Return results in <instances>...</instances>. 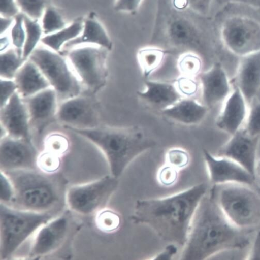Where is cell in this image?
Wrapping results in <instances>:
<instances>
[{"mask_svg": "<svg viewBox=\"0 0 260 260\" xmlns=\"http://www.w3.org/2000/svg\"><path fill=\"white\" fill-rule=\"evenodd\" d=\"M201 183L176 194L136 201L131 221L150 228L164 241L184 247L202 199L208 191Z\"/></svg>", "mask_w": 260, "mask_h": 260, "instance_id": "obj_1", "label": "cell"}, {"mask_svg": "<svg viewBox=\"0 0 260 260\" xmlns=\"http://www.w3.org/2000/svg\"><path fill=\"white\" fill-rule=\"evenodd\" d=\"M249 243L246 232L227 219L209 190L197 210L180 259L205 260L224 251L243 249Z\"/></svg>", "mask_w": 260, "mask_h": 260, "instance_id": "obj_2", "label": "cell"}, {"mask_svg": "<svg viewBox=\"0 0 260 260\" xmlns=\"http://www.w3.org/2000/svg\"><path fill=\"white\" fill-rule=\"evenodd\" d=\"M64 128L94 144L106 157L111 175L118 179L136 158L156 146L154 140L136 127Z\"/></svg>", "mask_w": 260, "mask_h": 260, "instance_id": "obj_3", "label": "cell"}, {"mask_svg": "<svg viewBox=\"0 0 260 260\" xmlns=\"http://www.w3.org/2000/svg\"><path fill=\"white\" fill-rule=\"evenodd\" d=\"M210 190L224 215L234 225L245 232L260 227V193L252 186L213 185Z\"/></svg>", "mask_w": 260, "mask_h": 260, "instance_id": "obj_4", "label": "cell"}, {"mask_svg": "<svg viewBox=\"0 0 260 260\" xmlns=\"http://www.w3.org/2000/svg\"><path fill=\"white\" fill-rule=\"evenodd\" d=\"M11 180L15 196L11 206L37 212H49L59 201V194L51 180L33 169L4 171Z\"/></svg>", "mask_w": 260, "mask_h": 260, "instance_id": "obj_5", "label": "cell"}, {"mask_svg": "<svg viewBox=\"0 0 260 260\" xmlns=\"http://www.w3.org/2000/svg\"><path fill=\"white\" fill-rule=\"evenodd\" d=\"M54 217L52 213L27 211L1 203V259L11 257L26 240Z\"/></svg>", "mask_w": 260, "mask_h": 260, "instance_id": "obj_6", "label": "cell"}, {"mask_svg": "<svg viewBox=\"0 0 260 260\" xmlns=\"http://www.w3.org/2000/svg\"><path fill=\"white\" fill-rule=\"evenodd\" d=\"M28 59L39 68L59 100L64 102L79 95L80 82L62 55L52 50L37 48Z\"/></svg>", "mask_w": 260, "mask_h": 260, "instance_id": "obj_7", "label": "cell"}, {"mask_svg": "<svg viewBox=\"0 0 260 260\" xmlns=\"http://www.w3.org/2000/svg\"><path fill=\"white\" fill-rule=\"evenodd\" d=\"M119 184V179L108 175L93 182L73 186L67 192V204L72 211L81 215L96 213L106 207Z\"/></svg>", "mask_w": 260, "mask_h": 260, "instance_id": "obj_8", "label": "cell"}, {"mask_svg": "<svg viewBox=\"0 0 260 260\" xmlns=\"http://www.w3.org/2000/svg\"><path fill=\"white\" fill-rule=\"evenodd\" d=\"M108 50L96 46L72 48L68 53L70 62L82 83L93 93L105 85L108 75Z\"/></svg>", "mask_w": 260, "mask_h": 260, "instance_id": "obj_9", "label": "cell"}, {"mask_svg": "<svg viewBox=\"0 0 260 260\" xmlns=\"http://www.w3.org/2000/svg\"><path fill=\"white\" fill-rule=\"evenodd\" d=\"M220 35L225 48L240 57L260 50V22L254 18L228 17L221 25Z\"/></svg>", "mask_w": 260, "mask_h": 260, "instance_id": "obj_10", "label": "cell"}, {"mask_svg": "<svg viewBox=\"0 0 260 260\" xmlns=\"http://www.w3.org/2000/svg\"><path fill=\"white\" fill-rule=\"evenodd\" d=\"M39 155L31 140L9 136L1 138L0 167L2 171L36 170Z\"/></svg>", "mask_w": 260, "mask_h": 260, "instance_id": "obj_11", "label": "cell"}, {"mask_svg": "<svg viewBox=\"0 0 260 260\" xmlns=\"http://www.w3.org/2000/svg\"><path fill=\"white\" fill-rule=\"evenodd\" d=\"M260 137L252 136L242 127L218 151L216 156L232 160L256 177L257 151Z\"/></svg>", "mask_w": 260, "mask_h": 260, "instance_id": "obj_12", "label": "cell"}, {"mask_svg": "<svg viewBox=\"0 0 260 260\" xmlns=\"http://www.w3.org/2000/svg\"><path fill=\"white\" fill-rule=\"evenodd\" d=\"M203 156L210 182L213 185L254 184L255 177L236 162L214 156L207 150L203 151Z\"/></svg>", "mask_w": 260, "mask_h": 260, "instance_id": "obj_13", "label": "cell"}, {"mask_svg": "<svg viewBox=\"0 0 260 260\" xmlns=\"http://www.w3.org/2000/svg\"><path fill=\"white\" fill-rule=\"evenodd\" d=\"M56 116L62 123L78 128H91L98 126L96 105L90 98L77 96L61 104Z\"/></svg>", "mask_w": 260, "mask_h": 260, "instance_id": "obj_14", "label": "cell"}, {"mask_svg": "<svg viewBox=\"0 0 260 260\" xmlns=\"http://www.w3.org/2000/svg\"><path fill=\"white\" fill-rule=\"evenodd\" d=\"M69 220L66 215L54 217L42 225L37 232L29 256L41 257L58 248L68 235Z\"/></svg>", "mask_w": 260, "mask_h": 260, "instance_id": "obj_15", "label": "cell"}, {"mask_svg": "<svg viewBox=\"0 0 260 260\" xmlns=\"http://www.w3.org/2000/svg\"><path fill=\"white\" fill-rule=\"evenodd\" d=\"M1 126L8 136L31 140L30 120L26 106L17 92L7 104L1 108Z\"/></svg>", "mask_w": 260, "mask_h": 260, "instance_id": "obj_16", "label": "cell"}, {"mask_svg": "<svg viewBox=\"0 0 260 260\" xmlns=\"http://www.w3.org/2000/svg\"><path fill=\"white\" fill-rule=\"evenodd\" d=\"M198 77L202 103L208 108L224 101L232 91L225 71L219 62Z\"/></svg>", "mask_w": 260, "mask_h": 260, "instance_id": "obj_17", "label": "cell"}, {"mask_svg": "<svg viewBox=\"0 0 260 260\" xmlns=\"http://www.w3.org/2000/svg\"><path fill=\"white\" fill-rule=\"evenodd\" d=\"M247 104L240 90L233 86L216 119L217 128L231 136L242 128L247 118Z\"/></svg>", "mask_w": 260, "mask_h": 260, "instance_id": "obj_18", "label": "cell"}, {"mask_svg": "<svg viewBox=\"0 0 260 260\" xmlns=\"http://www.w3.org/2000/svg\"><path fill=\"white\" fill-rule=\"evenodd\" d=\"M240 57L233 84L249 104L260 89V50Z\"/></svg>", "mask_w": 260, "mask_h": 260, "instance_id": "obj_19", "label": "cell"}, {"mask_svg": "<svg viewBox=\"0 0 260 260\" xmlns=\"http://www.w3.org/2000/svg\"><path fill=\"white\" fill-rule=\"evenodd\" d=\"M23 100L29 114L31 126L38 131H42L56 116L59 99L53 88Z\"/></svg>", "mask_w": 260, "mask_h": 260, "instance_id": "obj_20", "label": "cell"}, {"mask_svg": "<svg viewBox=\"0 0 260 260\" xmlns=\"http://www.w3.org/2000/svg\"><path fill=\"white\" fill-rule=\"evenodd\" d=\"M145 89L138 91L139 98L161 111L175 104L182 99L174 82L146 79Z\"/></svg>", "mask_w": 260, "mask_h": 260, "instance_id": "obj_21", "label": "cell"}, {"mask_svg": "<svg viewBox=\"0 0 260 260\" xmlns=\"http://www.w3.org/2000/svg\"><path fill=\"white\" fill-rule=\"evenodd\" d=\"M209 108L193 98H182L175 104L161 111L167 118L188 126L200 124L206 117Z\"/></svg>", "mask_w": 260, "mask_h": 260, "instance_id": "obj_22", "label": "cell"}, {"mask_svg": "<svg viewBox=\"0 0 260 260\" xmlns=\"http://www.w3.org/2000/svg\"><path fill=\"white\" fill-rule=\"evenodd\" d=\"M14 80L17 86V92L23 99L31 97L50 86L39 68L30 59L24 62Z\"/></svg>", "mask_w": 260, "mask_h": 260, "instance_id": "obj_23", "label": "cell"}, {"mask_svg": "<svg viewBox=\"0 0 260 260\" xmlns=\"http://www.w3.org/2000/svg\"><path fill=\"white\" fill-rule=\"evenodd\" d=\"M84 44L95 45L109 51L112 49V42L105 27L93 15L90 14L83 20V29L80 35L66 44L63 48L70 50Z\"/></svg>", "mask_w": 260, "mask_h": 260, "instance_id": "obj_24", "label": "cell"}, {"mask_svg": "<svg viewBox=\"0 0 260 260\" xmlns=\"http://www.w3.org/2000/svg\"><path fill=\"white\" fill-rule=\"evenodd\" d=\"M168 51L156 46H147L139 49L137 60L144 78L148 79L162 65Z\"/></svg>", "mask_w": 260, "mask_h": 260, "instance_id": "obj_25", "label": "cell"}, {"mask_svg": "<svg viewBox=\"0 0 260 260\" xmlns=\"http://www.w3.org/2000/svg\"><path fill=\"white\" fill-rule=\"evenodd\" d=\"M167 35L170 42L176 46H186L194 43L196 33L194 27L184 18L173 19L168 25Z\"/></svg>", "mask_w": 260, "mask_h": 260, "instance_id": "obj_26", "label": "cell"}, {"mask_svg": "<svg viewBox=\"0 0 260 260\" xmlns=\"http://www.w3.org/2000/svg\"><path fill=\"white\" fill-rule=\"evenodd\" d=\"M83 26V20L78 19L59 31L46 36L42 39L41 42L50 49L59 51L66 44L80 35Z\"/></svg>", "mask_w": 260, "mask_h": 260, "instance_id": "obj_27", "label": "cell"}, {"mask_svg": "<svg viewBox=\"0 0 260 260\" xmlns=\"http://www.w3.org/2000/svg\"><path fill=\"white\" fill-rule=\"evenodd\" d=\"M24 24L25 41L22 50V56L24 60L26 61L37 48L39 42L41 41L43 31L38 20L32 19L24 14Z\"/></svg>", "mask_w": 260, "mask_h": 260, "instance_id": "obj_28", "label": "cell"}, {"mask_svg": "<svg viewBox=\"0 0 260 260\" xmlns=\"http://www.w3.org/2000/svg\"><path fill=\"white\" fill-rule=\"evenodd\" d=\"M25 61L22 51L11 48L2 52L1 78L14 80Z\"/></svg>", "mask_w": 260, "mask_h": 260, "instance_id": "obj_29", "label": "cell"}, {"mask_svg": "<svg viewBox=\"0 0 260 260\" xmlns=\"http://www.w3.org/2000/svg\"><path fill=\"white\" fill-rule=\"evenodd\" d=\"M95 222L96 227L101 232L112 234L119 230L122 218L117 212L105 208L96 213Z\"/></svg>", "mask_w": 260, "mask_h": 260, "instance_id": "obj_30", "label": "cell"}, {"mask_svg": "<svg viewBox=\"0 0 260 260\" xmlns=\"http://www.w3.org/2000/svg\"><path fill=\"white\" fill-rule=\"evenodd\" d=\"M202 60L193 51L182 53L177 60V68L181 75L196 78L202 72Z\"/></svg>", "mask_w": 260, "mask_h": 260, "instance_id": "obj_31", "label": "cell"}, {"mask_svg": "<svg viewBox=\"0 0 260 260\" xmlns=\"http://www.w3.org/2000/svg\"><path fill=\"white\" fill-rule=\"evenodd\" d=\"M41 25L46 36L59 31L67 26L61 14L51 6L46 8L42 16Z\"/></svg>", "mask_w": 260, "mask_h": 260, "instance_id": "obj_32", "label": "cell"}, {"mask_svg": "<svg viewBox=\"0 0 260 260\" xmlns=\"http://www.w3.org/2000/svg\"><path fill=\"white\" fill-rule=\"evenodd\" d=\"M247 118L243 128L250 135L260 137V100L250 103Z\"/></svg>", "mask_w": 260, "mask_h": 260, "instance_id": "obj_33", "label": "cell"}, {"mask_svg": "<svg viewBox=\"0 0 260 260\" xmlns=\"http://www.w3.org/2000/svg\"><path fill=\"white\" fill-rule=\"evenodd\" d=\"M190 162L189 152L181 148L169 149L165 155V164L175 168L181 171L186 169Z\"/></svg>", "mask_w": 260, "mask_h": 260, "instance_id": "obj_34", "label": "cell"}, {"mask_svg": "<svg viewBox=\"0 0 260 260\" xmlns=\"http://www.w3.org/2000/svg\"><path fill=\"white\" fill-rule=\"evenodd\" d=\"M173 82L182 98H193L200 89L199 82L196 78L181 75Z\"/></svg>", "mask_w": 260, "mask_h": 260, "instance_id": "obj_35", "label": "cell"}, {"mask_svg": "<svg viewBox=\"0 0 260 260\" xmlns=\"http://www.w3.org/2000/svg\"><path fill=\"white\" fill-rule=\"evenodd\" d=\"M22 13L35 20L40 19L46 8V0H16Z\"/></svg>", "mask_w": 260, "mask_h": 260, "instance_id": "obj_36", "label": "cell"}, {"mask_svg": "<svg viewBox=\"0 0 260 260\" xmlns=\"http://www.w3.org/2000/svg\"><path fill=\"white\" fill-rule=\"evenodd\" d=\"M61 166L60 156L48 151L39 155L37 167L46 174H53Z\"/></svg>", "mask_w": 260, "mask_h": 260, "instance_id": "obj_37", "label": "cell"}, {"mask_svg": "<svg viewBox=\"0 0 260 260\" xmlns=\"http://www.w3.org/2000/svg\"><path fill=\"white\" fill-rule=\"evenodd\" d=\"M175 9L183 11L190 9L201 14H207L212 0H172Z\"/></svg>", "mask_w": 260, "mask_h": 260, "instance_id": "obj_38", "label": "cell"}, {"mask_svg": "<svg viewBox=\"0 0 260 260\" xmlns=\"http://www.w3.org/2000/svg\"><path fill=\"white\" fill-rule=\"evenodd\" d=\"M11 38L15 48L22 51L25 41V30L23 13H19L14 18V22L11 28Z\"/></svg>", "mask_w": 260, "mask_h": 260, "instance_id": "obj_39", "label": "cell"}, {"mask_svg": "<svg viewBox=\"0 0 260 260\" xmlns=\"http://www.w3.org/2000/svg\"><path fill=\"white\" fill-rule=\"evenodd\" d=\"M180 171L164 164L158 170L156 179L159 184L164 187L174 186L178 182Z\"/></svg>", "mask_w": 260, "mask_h": 260, "instance_id": "obj_40", "label": "cell"}, {"mask_svg": "<svg viewBox=\"0 0 260 260\" xmlns=\"http://www.w3.org/2000/svg\"><path fill=\"white\" fill-rule=\"evenodd\" d=\"M15 196L14 185L7 173L1 170L0 173V200L1 203L11 206Z\"/></svg>", "mask_w": 260, "mask_h": 260, "instance_id": "obj_41", "label": "cell"}, {"mask_svg": "<svg viewBox=\"0 0 260 260\" xmlns=\"http://www.w3.org/2000/svg\"><path fill=\"white\" fill-rule=\"evenodd\" d=\"M144 0H115L114 9L115 11L136 15Z\"/></svg>", "mask_w": 260, "mask_h": 260, "instance_id": "obj_42", "label": "cell"}, {"mask_svg": "<svg viewBox=\"0 0 260 260\" xmlns=\"http://www.w3.org/2000/svg\"><path fill=\"white\" fill-rule=\"evenodd\" d=\"M17 92V86L14 80L1 78V108L5 106Z\"/></svg>", "mask_w": 260, "mask_h": 260, "instance_id": "obj_43", "label": "cell"}, {"mask_svg": "<svg viewBox=\"0 0 260 260\" xmlns=\"http://www.w3.org/2000/svg\"><path fill=\"white\" fill-rule=\"evenodd\" d=\"M1 15L3 17L14 18L19 13V8L16 0H1Z\"/></svg>", "mask_w": 260, "mask_h": 260, "instance_id": "obj_44", "label": "cell"}, {"mask_svg": "<svg viewBox=\"0 0 260 260\" xmlns=\"http://www.w3.org/2000/svg\"><path fill=\"white\" fill-rule=\"evenodd\" d=\"M178 246L173 243L168 244L159 252L153 259L157 260H171L177 255L178 252Z\"/></svg>", "mask_w": 260, "mask_h": 260, "instance_id": "obj_45", "label": "cell"}, {"mask_svg": "<svg viewBox=\"0 0 260 260\" xmlns=\"http://www.w3.org/2000/svg\"><path fill=\"white\" fill-rule=\"evenodd\" d=\"M247 259L260 260V230L257 231L255 235Z\"/></svg>", "mask_w": 260, "mask_h": 260, "instance_id": "obj_46", "label": "cell"}, {"mask_svg": "<svg viewBox=\"0 0 260 260\" xmlns=\"http://www.w3.org/2000/svg\"><path fill=\"white\" fill-rule=\"evenodd\" d=\"M14 18L1 17V35H4L13 25Z\"/></svg>", "mask_w": 260, "mask_h": 260, "instance_id": "obj_47", "label": "cell"}, {"mask_svg": "<svg viewBox=\"0 0 260 260\" xmlns=\"http://www.w3.org/2000/svg\"><path fill=\"white\" fill-rule=\"evenodd\" d=\"M2 52L5 51L8 48L9 45V40L6 37H2L1 39Z\"/></svg>", "mask_w": 260, "mask_h": 260, "instance_id": "obj_48", "label": "cell"}, {"mask_svg": "<svg viewBox=\"0 0 260 260\" xmlns=\"http://www.w3.org/2000/svg\"><path fill=\"white\" fill-rule=\"evenodd\" d=\"M255 175L260 177V160L257 161L255 168Z\"/></svg>", "mask_w": 260, "mask_h": 260, "instance_id": "obj_49", "label": "cell"}]
</instances>
